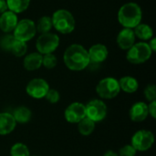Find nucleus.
<instances>
[{"label":"nucleus","mask_w":156,"mask_h":156,"mask_svg":"<svg viewBox=\"0 0 156 156\" xmlns=\"http://www.w3.org/2000/svg\"><path fill=\"white\" fill-rule=\"evenodd\" d=\"M64 63L68 69L74 71H80L90 65L88 50L80 44H72L64 52Z\"/></svg>","instance_id":"f257e3e1"},{"label":"nucleus","mask_w":156,"mask_h":156,"mask_svg":"<svg viewBox=\"0 0 156 156\" xmlns=\"http://www.w3.org/2000/svg\"><path fill=\"white\" fill-rule=\"evenodd\" d=\"M143 18V12L136 3L124 4L118 12V21L125 28H134Z\"/></svg>","instance_id":"f03ea898"},{"label":"nucleus","mask_w":156,"mask_h":156,"mask_svg":"<svg viewBox=\"0 0 156 156\" xmlns=\"http://www.w3.org/2000/svg\"><path fill=\"white\" fill-rule=\"evenodd\" d=\"M52 25L61 34L71 33L76 26V22L72 14L66 9H59L53 13Z\"/></svg>","instance_id":"7ed1b4c3"},{"label":"nucleus","mask_w":156,"mask_h":156,"mask_svg":"<svg viewBox=\"0 0 156 156\" xmlns=\"http://www.w3.org/2000/svg\"><path fill=\"white\" fill-rule=\"evenodd\" d=\"M152 53L153 51L151 50L148 43L139 42L128 49L126 58L132 64H142L151 58Z\"/></svg>","instance_id":"20e7f679"},{"label":"nucleus","mask_w":156,"mask_h":156,"mask_svg":"<svg viewBox=\"0 0 156 156\" xmlns=\"http://www.w3.org/2000/svg\"><path fill=\"white\" fill-rule=\"evenodd\" d=\"M121 89L119 81L114 78H105L102 79L96 87V92L101 99L110 100L113 99L120 93Z\"/></svg>","instance_id":"39448f33"},{"label":"nucleus","mask_w":156,"mask_h":156,"mask_svg":"<svg viewBox=\"0 0 156 156\" xmlns=\"http://www.w3.org/2000/svg\"><path fill=\"white\" fill-rule=\"evenodd\" d=\"M37 29L34 21L25 18L17 22V25L13 31V36L17 40L27 42L35 37Z\"/></svg>","instance_id":"423d86ee"},{"label":"nucleus","mask_w":156,"mask_h":156,"mask_svg":"<svg viewBox=\"0 0 156 156\" xmlns=\"http://www.w3.org/2000/svg\"><path fill=\"white\" fill-rule=\"evenodd\" d=\"M59 45V37L54 33H45L41 34L36 43V48L41 55L53 53Z\"/></svg>","instance_id":"0eeeda50"},{"label":"nucleus","mask_w":156,"mask_h":156,"mask_svg":"<svg viewBox=\"0 0 156 156\" xmlns=\"http://www.w3.org/2000/svg\"><path fill=\"white\" fill-rule=\"evenodd\" d=\"M154 143V136L152 132L146 130H141L136 132L132 137V146L140 152H145L149 150Z\"/></svg>","instance_id":"6e6552de"},{"label":"nucleus","mask_w":156,"mask_h":156,"mask_svg":"<svg viewBox=\"0 0 156 156\" xmlns=\"http://www.w3.org/2000/svg\"><path fill=\"white\" fill-rule=\"evenodd\" d=\"M86 117L94 122H101L107 115V106L101 100H92L85 105Z\"/></svg>","instance_id":"1a4fd4ad"},{"label":"nucleus","mask_w":156,"mask_h":156,"mask_svg":"<svg viewBox=\"0 0 156 156\" xmlns=\"http://www.w3.org/2000/svg\"><path fill=\"white\" fill-rule=\"evenodd\" d=\"M49 90L48 82L43 79H33L31 80L26 88L27 93L34 99H42L45 97Z\"/></svg>","instance_id":"9d476101"},{"label":"nucleus","mask_w":156,"mask_h":156,"mask_svg":"<svg viewBox=\"0 0 156 156\" xmlns=\"http://www.w3.org/2000/svg\"><path fill=\"white\" fill-rule=\"evenodd\" d=\"M65 119L68 122L78 123L86 117L85 105L80 102H73L69 105L64 112Z\"/></svg>","instance_id":"9b49d317"},{"label":"nucleus","mask_w":156,"mask_h":156,"mask_svg":"<svg viewBox=\"0 0 156 156\" xmlns=\"http://www.w3.org/2000/svg\"><path fill=\"white\" fill-rule=\"evenodd\" d=\"M135 34L133 28H123L117 36V45L123 50H128L135 43Z\"/></svg>","instance_id":"f8f14e48"},{"label":"nucleus","mask_w":156,"mask_h":156,"mask_svg":"<svg viewBox=\"0 0 156 156\" xmlns=\"http://www.w3.org/2000/svg\"><path fill=\"white\" fill-rule=\"evenodd\" d=\"M18 22L16 14L12 11L6 10L0 16V29L5 33H10L14 31Z\"/></svg>","instance_id":"ddd939ff"},{"label":"nucleus","mask_w":156,"mask_h":156,"mask_svg":"<svg viewBox=\"0 0 156 156\" xmlns=\"http://www.w3.org/2000/svg\"><path fill=\"white\" fill-rule=\"evenodd\" d=\"M90 62L99 64L103 62L108 57V48L105 45L102 44H95L88 50Z\"/></svg>","instance_id":"4468645a"},{"label":"nucleus","mask_w":156,"mask_h":156,"mask_svg":"<svg viewBox=\"0 0 156 156\" xmlns=\"http://www.w3.org/2000/svg\"><path fill=\"white\" fill-rule=\"evenodd\" d=\"M148 115V105L142 101L134 103L130 110V118L135 122H144Z\"/></svg>","instance_id":"2eb2a0df"},{"label":"nucleus","mask_w":156,"mask_h":156,"mask_svg":"<svg viewBox=\"0 0 156 156\" xmlns=\"http://www.w3.org/2000/svg\"><path fill=\"white\" fill-rule=\"evenodd\" d=\"M16 122L12 114L0 112V135H6L12 133L16 128Z\"/></svg>","instance_id":"dca6fc26"},{"label":"nucleus","mask_w":156,"mask_h":156,"mask_svg":"<svg viewBox=\"0 0 156 156\" xmlns=\"http://www.w3.org/2000/svg\"><path fill=\"white\" fill-rule=\"evenodd\" d=\"M42 57L43 56L38 52H33L27 55L23 61L24 68L29 71L38 69L42 66Z\"/></svg>","instance_id":"f3484780"},{"label":"nucleus","mask_w":156,"mask_h":156,"mask_svg":"<svg viewBox=\"0 0 156 156\" xmlns=\"http://www.w3.org/2000/svg\"><path fill=\"white\" fill-rule=\"evenodd\" d=\"M120 89L127 93H133L138 90L139 84L135 78L131 76L122 77L119 81Z\"/></svg>","instance_id":"a211bd4d"},{"label":"nucleus","mask_w":156,"mask_h":156,"mask_svg":"<svg viewBox=\"0 0 156 156\" xmlns=\"http://www.w3.org/2000/svg\"><path fill=\"white\" fill-rule=\"evenodd\" d=\"M12 116L15 119L16 122L27 123V122H28L30 121L31 116H32V112L27 107L19 106L16 109H15V111L13 112Z\"/></svg>","instance_id":"6ab92c4d"},{"label":"nucleus","mask_w":156,"mask_h":156,"mask_svg":"<svg viewBox=\"0 0 156 156\" xmlns=\"http://www.w3.org/2000/svg\"><path fill=\"white\" fill-rule=\"evenodd\" d=\"M134 34L135 37L142 40H149L154 37L153 28L147 24H139L134 27Z\"/></svg>","instance_id":"aec40b11"},{"label":"nucleus","mask_w":156,"mask_h":156,"mask_svg":"<svg viewBox=\"0 0 156 156\" xmlns=\"http://www.w3.org/2000/svg\"><path fill=\"white\" fill-rule=\"evenodd\" d=\"M7 5V9L14 12L15 14H19L27 9L30 0H5Z\"/></svg>","instance_id":"412c9836"},{"label":"nucleus","mask_w":156,"mask_h":156,"mask_svg":"<svg viewBox=\"0 0 156 156\" xmlns=\"http://www.w3.org/2000/svg\"><path fill=\"white\" fill-rule=\"evenodd\" d=\"M78 129L81 135L89 136L93 133L95 129V122L88 117H85L78 122Z\"/></svg>","instance_id":"4be33fe9"},{"label":"nucleus","mask_w":156,"mask_h":156,"mask_svg":"<svg viewBox=\"0 0 156 156\" xmlns=\"http://www.w3.org/2000/svg\"><path fill=\"white\" fill-rule=\"evenodd\" d=\"M52 27H53V25H52L51 17L44 16L38 19V21L36 25V29H37V32H38L40 34H45V33H48L50 31V29L52 28Z\"/></svg>","instance_id":"5701e85b"},{"label":"nucleus","mask_w":156,"mask_h":156,"mask_svg":"<svg viewBox=\"0 0 156 156\" xmlns=\"http://www.w3.org/2000/svg\"><path fill=\"white\" fill-rule=\"evenodd\" d=\"M27 43L17 39H15L10 48V52L16 57H23L27 53Z\"/></svg>","instance_id":"b1692460"},{"label":"nucleus","mask_w":156,"mask_h":156,"mask_svg":"<svg viewBox=\"0 0 156 156\" xmlns=\"http://www.w3.org/2000/svg\"><path fill=\"white\" fill-rule=\"evenodd\" d=\"M11 156H30L29 150L27 145L21 143L15 144L10 149Z\"/></svg>","instance_id":"393cba45"},{"label":"nucleus","mask_w":156,"mask_h":156,"mask_svg":"<svg viewBox=\"0 0 156 156\" xmlns=\"http://www.w3.org/2000/svg\"><path fill=\"white\" fill-rule=\"evenodd\" d=\"M57 63H58V58L52 53L45 54L42 57V65L46 69H53V68H55L57 66Z\"/></svg>","instance_id":"a878e982"},{"label":"nucleus","mask_w":156,"mask_h":156,"mask_svg":"<svg viewBox=\"0 0 156 156\" xmlns=\"http://www.w3.org/2000/svg\"><path fill=\"white\" fill-rule=\"evenodd\" d=\"M15 37L13 35L7 33L5 34V36H3L1 38H0V48L5 50V51H10V48H11V46L13 44V42L15 41Z\"/></svg>","instance_id":"bb28decb"},{"label":"nucleus","mask_w":156,"mask_h":156,"mask_svg":"<svg viewBox=\"0 0 156 156\" xmlns=\"http://www.w3.org/2000/svg\"><path fill=\"white\" fill-rule=\"evenodd\" d=\"M144 96L146 100L149 101L150 102L156 101V87L154 84H150L145 88Z\"/></svg>","instance_id":"cd10ccee"},{"label":"nucleus","mask_w":156,"mask_h":156,"mask_svg":"<svg viewBox=\"0 0 156 156\" xmlns=\"http://www.w3.org/2000/svg\"><path fill=\"white\" fill-rule=\"evenodd\" d=\"M44 98H45L49 103L54 104V103H57V102L59 101L60 96H59V93H58V90H53V89H49L48 91L47 92V94L45 95Z\"/></svg>","instance_id":"c85d7f7f"},{"label":"nucleus","mask_w":156,"mask_h":156,"mask_svg":"<svg viewBox=\"0 0 156 156\" xmlns=\"http://www.w3.org/2000/svg\"><path fill=\"white\" fill-rule=\"evenodd\" d=\"M136 152L137 151L131 144H127L120 149L119 156H135Z\"/></svg>","instance_id":"c756f323"},{"label":"nucleus","mask_w":156,"mask_h":156,"mask_svg":"<svg viewBox=\"0 0 156 156\" xmlns=\"http://www.w3.org/2000/svg\"><path fill=\"white\" fill-rule=\"evenodd\" d=\"M148 113L152 116V118H156V101L150 102L148 106Z\"/></svg>","instance_id":"7c9ffc66"},{"label":"nucleus","mask_w":156,"mask_h":156,"mask_svg":"<svg viewBox=\"0 0 156 156\" xmlns=\"http://www.w3.org/2000/svg\"><path fill=\"white\" fill-rule=\"evenodd\" d=\"M7 10V5L5 0H0V14H3Z\"/></svg>","instance_id":"2f4dec72"},{"label":"nucleus","mask_w":156,"mask_h":156,"mask_svg":"<svg viewBox=\"0 0 156 156\" xmlns=\"http://www.w3.org/2000/svg\"><path fill=\"white\" fill-rule=\"evenodd\" d=\"M148 45H149V47H150V48H151V50L154 52V51H155L156 50V38L155 37H152L151 39H150V42L148 43Z\"/></svg>","instance_id":"473e14b6"},{"label":"nucleus","mask_w":156,"mask_h":156,"mask_svg":"<svg viewBox=\"0 0 156 156\" xmlns=\"http://www.w3.org/2000/svg\"><path fill=\"white\" fill-rule=\"evenodd\" d=\"M104 156H119V154H118L117 153H115L114 151L109 150V151H107V152L104 154Z\"/></svg>","instance_id":"72a5a7b5"},{"label":"nucleus","mask_w":156,"mask_h":156,"mask_svg":"<svg viewBox=\"0 0 156 156\" xmlns=\"http://www.w3.org/2000/svg\"><path fill=\"white\" fill-rule=\"evenodd\" d=\"M35 156H37V155H35Z\"/></svg>","instance_id":"f704fd0d"}]
</instances>
